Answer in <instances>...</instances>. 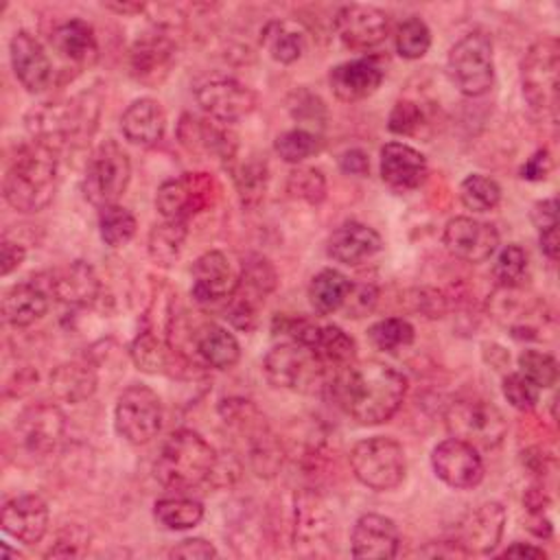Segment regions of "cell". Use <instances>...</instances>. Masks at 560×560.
<instances>
[{"label":"cell","mask_w":560,"mask_h":560,"mask_svg":"<svg viewBox=\"0 0 560 560\" xmlns=\"http://www.w3.org/2000/svg\"><path fill=\"white\" fill-rule=\"evenodd\" d=\"M416 337L413 326L402 317H385L374 322L368 328V339L374 348L385 352H396L400 348H407Z\"/></svg>","instance_id":"47"},{"label":"cell","mask_w":560,"mask_h":560,"mask_svg":"<svg viewBox=\"0 0 560 560\" xmlns=\"http://www.w3.org/2000/svg\"><path fill=\"white\" fill-rule=\"evenodd\" d=\"M48 289L35 280L11 284L2 293V315L13 328H26L48 311Z\"/></svg>","instance_id":"31"},{"label":"cell","mask_w":560,"mask_h":560,"mask_svg":"<svg viewBox=\"0 0 560 560\" xmlns=\"http://www.w3.org/2000/svg\"><path fill=\"white\" fill-rule=\"evenodd\" d=\"M173 59L175 42L166 33H144L129 50V72L136 81L160 83L171 72Z\"/></svg>","instance_id":"26"},{"label":"cell","mask_w":560,"mask_h":560,"mask_svg":"<svg viewBox=\"0 0 560 560\" xmlns=\"http://www.w3.org/2000/svg\"><path fill=\"white\" fill-rule=\"evenodd\" d=\"M422 125V109L413 101H398L387 118V129L398 136H411Z\"/></svg>","instance_id":"53"},{"label":"cell","mask_w":560,"mask_h":560,"mask_svg":"<svg viewBox=\"0 0 560 560\" xmlns=\"http://www.w3.org/2000/svg\"><path fill=\"white\" fill-rule=\"evenodd\" d=\"M192 92L197 105L217 122L241 120L256 107V94L228 74H206L195 83Z\"/></svg>","instance_id":"14"},{"label":"cell","mask_w":560,"mask_h":560,"mask_svg":"<svg viewBox=\"0 0 560 560\" xmlns=\"http://www.w3.org/2000/svg\"><path fill=\"white\" fill-rule=\"evenodd\" d=\"M339 168L346 175H365L370 171V160L361 149H348L339 155Z\"/></svg>","instance_id":"60"},{"label":"cell","mask_w":560,"mask_h":560,"mask_svg":"<svg viewBox=\"0 0 560 560\" xmlns=\"http://www.w3.org/2000/svg\"><path fill=\"white\" fill-rule=\"evenodd\" d=\"M190 337L195 341V352L208 368L230 370L241 359V346L236 337L221 324L203 322Z\"/></svg>","instance_id":"32"},{"label":"cell","mask_w":560,"mask_h":560,"mask_svg":"<svg viewBox=\"0 0 560 560\" xmlns=\"http://www.w3.org/2000/svg\"><path fill=\"white\" fill-rule=\"evenodd\" d=\"M186 225L188 223H184V221L162 219L160 223H155L151 228L147 249H149V256L155 265L171 267L179 258V252H182L186 234H188Z\"/></svg>","instance_id":"38"},{"label":"cell","mask_w":560,"mask_h":560,"mask_svg":"<svg viewBox=\"0 0 560 560\" xmlns=\"http://www.w3.org/2000/svg\"><path fill=\"white\" fill-rule=\"evenodd\" d=\"M400 534L392 518L383 514H361L352 527V556L359 560H387L398 553Z\"/></svg>","instance_id":"22"},{"label":"cell","mask_w":560,"mask_h":560,"mask_svg":"<svg viewBox=\"0 0 560 560\" xmlns=\"http://www.w3.org/2000/svg\"><path fill=\"white\" fill-rule=\"evenodd\" d=\"M153 516L164 529H190L203 518V503L192 497H162L153 505Z\"/></svg>","instance_id":"39"},{"label":"cell","mask_w":560,"mask_h":560,"mask_svg":"<svg viewBox=\"0 0 560 560\" xmlns=\"http://www.w3.org/2000/svg\"><path fill=\"white\" fill-rule=\"evenodd\" d=\"M503 396L508 398V402L518 409V411H532L538 405V387L525 378L521 372H512L503 378Z\"/></svg>","instance_id":"52"},{"label":"cell","mask_w":560,"mask_h":560,"mask_svg":"<svg viewBox=\"0 0 560 560\" xmlns=\"http://www.w3.org/2000/svg\"><path fill=\"white\" fill-rule=\"evenodd\" d=\"M385 79V68L376 57H361L337 63L330 74L328 83L332 94L343 103H354L372 96Z\"/></svg>","instance_id":"23"},{"label":"cell","mask_w":560,"mask_h":560,"mask_svg":"<svg viewBox=\"0 0 560 560\" xmlns=\"http://www.w3.org/2000/svg\"><path fill=\"white\" fill-rule=\"evenodd\" d=\"M131 179V162L127 151L116 140L101 142L88 158L81 190L83 197L98 210L118 203Z\"/></svg>","instance_id":"9"},{"label":"cell","mask_w":560,"mask_h":560,"mask_svg":"<svg viewBox=\"0 0 560 560\" xmlns=\"http://www.w3.org/2000/svg\"><path fill=\"white\" fill-rule=\"evenodd\" d=\"M273 149L280 155V160L289 164H300L322 149V140L313 129L298 127L280 133L273 142Z\"/></svg>","instance_id":"48"},{"label":"cell","mask_w":560,"mask_h":560,"mask_svg":"<svg viewBox=\"0 0 560 560\" xmlns=\"http://www.w3.org/2000/svg\"><path fill=\"white\" fill-rule=\"evenodd\" d=\"M538 243H540V252L553 262L558 258V228H549V230H542L538 232Z\"/></svg>","instance_id":"62"},{"label":"cell","mask_w":560,"mask_h":560,"mask_svg":"<svg viewBox=\"0 0 560 560\" xmlns=\"http://www.w3.org/2000/svg\"><path fill=\"white\" fill-rule=\"evenodd\" d=\"M501 556L503 558H542V560L547 558L542 547H536L529 542H512L508 549H503Z\"/></svg>","instance_id":"61"},{"label":"cell","mask_w":560,"mask_h":560,"mask_svg":"<svg viewBox=\"0 0 560 560\" xmlns=\"http://www.w3.org/2000/svg\"><path fill=\"white\" fill-rule=\"evenodd\" d=\"M383 252L381 234L359 221L339 225L326 241V254L348 267H359Z\"/></svg>","instance_id":"27"},{"label":"cell","mask_w":560,"mask_h":560,"mask_svg":"<svg viewBox=\"0 0 560 560\" xmlns=\"http://www.w3.org/2000/svg\"><path fill=\"white\" fill-rule=\"evenodd\" d=\"M378 171H381V179L392 190L405 192V190L418 188L427 179L429 164L418 149L405 142H387L381 149Z\"/></svg>","instance_id":"24"},{"label":"cell","mask_w":560,"mask_h":560,"mask_svg":"<svg viewBox=\"0 0 560 560\" xmlns=\"http://www.w3.org/2000/svg\"><path fill=\"white\" fill-rule=\"evenodd\" d=\"M168 350L171 348L158 335H153L151 330H144L133 339V343L129 348V354H131L133 365L140 372L160 374L168 368V359H171Z\"/></svg>","instance_id":"45"},{"label":"cell","mask_w":560,"mask_h":560,"mask_svg":"<svg viewBox=\"0 0 560 560\" xmlns=\"http://www.w3.org/2000/svg\"><path fill=\"white\" fill-rule=\"evenodd\" d=\"M166 129V114L160 101L151 96L136 98L127 105L120 116V131L122 136L138 147H151L162 140Z\"/></svg>","instance_id":"30"},{"label":"cell","mask_w":560,"mask_h":560,"mask_svg":"<svg viewBox=\"0 0 560 560\" xmlns=\"http://www.w3.org/2000/svg\"><path fill=\"white\" fill-rule=\"evenodd\" d=\"M11 68L20 85L31 92H44L52 81V63L42 42L28 31H18L9 42Z\"/></svg>","instance_id":"20"},{"label":"cell","mask_w":560,"mask_h":560,"mask_svg":"<svg viewBox=\"0 0 560 560\" xmlns=\"http://www.w3.org/2000/svg\"><path fill=\"white\" fill-rule=\"evenodd\" d=\"M376 300H378V289L374 284H370V282L352 284L341 308L348 313V317H363L374 311Z\"/></svg>","instance_id":"55"},{"label":"cell","mask_w":560,"mask_h":560,"mask_svg":"<svg viewBox=\"0 0 560 560\" xmlns=\"http://www.w3.org/2000/svg\"><path fill=\"white\" fill-rule=\"evenodd\" d=\"M262 372L273 387L300 394H315L330 385V368L315 350L295 341L273 346L262 359Z\"/></svg>","instance_id":"5"},{"label":"cell","mask_w":560,"mask_h":560,"mask_svg":"<svg viewBox=\"0 0 560 560\" xmlns=\"http://www.w3.org/2000/svg\"><path fill=\"white\" fill-rule=\"evenodd\" d=\"M177 136L182 140V144H186L188 149H199V151H206L221 160H232L234 151H236V142L232 140V136L225 129L217 127L210 120L190 116V114L182 116Z\"/></svg>","instance_id":"33"},{"label":"cell","mask_w":560,"mask_h":560,"mask_svg":"<svg viewBox=\"0 0 560 560\" xmlns=\"http://www.w3.org/2000/svg\"><path fill=\"white\" fill-rule=\"evenodd\" d=\"M13 433L26 453L48 455L66 433V413L55 402L28 405L15 418Z\"/></svg>","instance_id":"16"},{"label":"cell","mask_w":560,"mask_h":560,"mask_svg":"<svg viewBox=\"0 0 560 560\" xmlns=\"http://www.w3.org/2000/svg\"><path fill=\"white\" fill-rule=\"evenodd\" d=\"M352 282L337 269H322L308 282V302L315 313L330 315L339 311L348 298Z\"/></svg>","instance_id":"36"},{"label":"cell","mask_w":560,"mask_h":560,"mask_svg":"<svg viewBox=\"0 0 560 560\" xmlns=\"http://www.w3.org/2000/svg\"><path fill=\"white\" fill-rule=\"evenodd\" d=\"M219 455L212 444L192 429L173 431L153 464L155 479L171 490H192L214 477Z\"/></svg>","instance_id":"3"},{"label":"cell","mask_w":560,"mask_h":560,"mask_svg":"<svg viewBox=\"0 0 560 560\" xmlns=\"http://www.w3.org/2000/svg\"><path fill=\"white\" fill-rule=\"evenodd\" d=\"M444 424L453 438L475 448H497L508 433L503 411L481 396H459L448 402Z\"/></svg>","instance_id":"7"},{"label":"cell","mask_w":560,"mask_h":560,"mask_svg":"<svg viewBox=\"0 0 560 560\" xmlns=\"http://www.w3.org/2000/svg\"><path fill=\"white\" fill-rule=\"evenodd\" d=\"M2 529L22 545H35L48 529V505L39 494H20L2 508Z\"/></svg>","instance_id":"28"},{"label":"cell","mask_w":560,"mask_h":560,"mask_svg":"<svg viewBox=\"0 0 560 560\" xmlns=\"http://www.w3.org/2000/svg\"><path fill=\"white\" fill-rule=\"evenodd\" d=\"M236 284L238 276L223 252L210 249L195 260L190 293L197 302H217L221 298H230L236 291Z\"/></svg>","instance_id":"29"},{"label":"cell","mask_w":560,"mask_h":560,"mask_svg":"<svg viewBox=\"0 0 560 560\" xmlns=\"http://www.w3.org/2000/svg\"><path fill=\"white\" fill-rule=\"evenodd\" d=\"M291 540L298 551L308 556L328 553L335 542V514L315 490H300L293 497Z\"/></svg>","instance_id":"13"},{"label":"cell","mask_w":560,"mask_h":560,"mask_svg":"<svg viewBox=\"0 0 560 560\" xmlns=\"http://www.w3.org/2000/svg\"><path fill=\"white\" fill-rule=\"evenodd\" d=\"M446 72L451 83L464 96H483L494 83L492 39L483 31L466 33L451 46Z\"/></svg>","instance_id":"8"},{"label":"cell","mask_w":560,"mask_h":560,"mask_svg":"<svg viewBox=\"0 0 560 560\" xmlns=\"http://www.w3.org/2000/svg\"><path fill=\"white\" fill-rule=\"evenodd\" d=\"M287 192L293 199H302L306 203H319L326 197V177L319 168L313 166H295L287 177Z\"/></svg>","instance_id":"51"},{"label":"cell","mask_w":560,"mask_h":560,"mask_svg":"<svg viewBox=\"0 0 560 560\" xmlns=\"http://www.w3.org/2000/svg\"><path fill=\"white\" fill-rule=\"evenodd\" d=\"M138 230L136 217L120 203H112L98 210V232L105 245L122 247L127 245Z\"/></svg>","instance_id":"42"},{"label":"cell","mask_w":560,"mask_h":560,"mask_svg":"<svg viewBox=\"0 0 560 560\" xmlns=\"http://www.w3.org/2000/svg\"><path fill=\"white\" fill-rule=\"evenodd\" d=\"M114 427L129 444H147L162 429V400L142 383L125 387L114 407Z\"/></svg>","instance_id":"12"},{"label":"cell","mask_w":560,"mask_h":560,"mask_svg":"<svg viewBox=\"0 0 560 560\" xmlns=\"http://www.w3.org/2000/svg\"><path fill=\"white\" fill-rule=\"evenodd\" d=\"M527 252L521 245L510 243L497 254V260L492 265V278L501 289H521L527 278Z\"/></svg>","instance_id":"43"},{"label":"cell","mask_w":560,"mask_h":560,"mask_svg":"<svg viewBox=\"0 0 560 560\" xmlns=\"http://www.w3.org/2000/svg\"><path fill=\"white\" fill-rule=\"evenodd\" d=\"M518 372L529 378L538 389H545L556 385L558 381V361L549 352L529 348L518 354Z\"/></svg>","instance_id":"50"},{"label":"cell","mask_w":560,"mask_h":560,"mask_svg":"<svg viewBox=\"0 0 560 560\" xmlns=\"http://www.w3.org/2000/svg\"><path fill=\"white\" fill-rule=\"evenodd\" d=\"M394 46L402 59L413 61V59L424 57L431 46V31H429L427 22L416 15L402 20L394 33Z\"/></svg>","instance_id":"46"},{"label":"cell","mask_w":560,"mask_h":560,"mask_svg":"<svg viewBox=\"0 0 560 560\" xmlns=\"http://www.w3.org/2000/svg\"><path fill=\"white\" fill-rule=\"evenodd\" d=\"M551 171V158L547 149H538L532 158H527V162L521 166V177L529 179V182H540L547 177V173Z\"/></svg>","instance_id":"59"},{"label":"cell","mask_w":560,"mask_h":560,"mask_svg":"<svg viewBox=\"0 0 560 560\" xmlns=\"http://www.w3.org/2000/svg\"><path fill=\"white\" fill-rule=\"evenodd\" d=\"M532 221L538 228V232L549 230V228H558V199L547 197L542 201H536L534 208H532Z\"/></svg>","instance_id":"58"},{"label":"cell","mask_w":560,"mask_h":560,"mask_svg":"<svg viewBox=\"0 0 560 560\" xmlns=\"http://www.w3.org/2000/svg\"><path fill=\"white\" fill-rule=\"evenodd\" d=\"M107 9H114L120 13H136V11H142V4H107Z\"/></svg>","instance_id":"64"},{"label":"cell","mask_w":560,"mask_h":560,"mask_svg":"<svg viewBox=\"0 0 560 560\" xmlns=\"http://www.w3.org/2000/svg\"><path fill=\"white\" fill-rule=\"evenodd\" d=\"M267 179H269V171H267V162L265 160H247L241 162L234 171V184L236 190L241 195L243 206H256L267 190Z\"/></svg>","instance_id":"49"},{"label":"cell","mask_w":560,"mask_h":560,"mask_svg":"<svg viewBox=\"0 0 560 560\" xmlns=\"http://www.w3.org/2000/svg\"><path fill=\"white\" fill-rule=\"evenodd\" d=\"M335 31L350 50L378 46L389 31V15L372 4H346L335 13Z\"/></svg>","instance_id":"19"},{"label":"cell","mask_w":560,"mask_h":560,"mask_svg":"<svg viewBox=\"0 0 560 560\" xmlns=\"http://www.w3.org/2000/svg\"><path fill=\"white\" fill-rule=\"evenodd\" d=\"M52 46L61 57L74 63H92L98 52L94 28L81 18H72L59 24L52 31Z\"/></svg>","instance_id":"34"},{"label":"cell","mask_w":560,"mask_h":560,"mask_svg":"<svg viewBox=\"0 0 560 560\" xmlns=\"http://www.w3.org/2000/svg\"><path fill=\"white\" fill-rule=\"evenodd\" d=\"M431 466L440 481L455 490L475 488L483 479V462L475 446L457 438L442 440L431 453Z\"/></svg>","instance_id":"17"},{"label":"cell","mask_w":560,"mask_h":560,"mask_svg":"<svg viewBox=\"0 0 560 560\" xmlns=\"http://www.w3.org/2000/svg\"><path fill=\"white\" fill-rule=\"evenodd\" d=\"M24 258H26V247L4 236L0 243V273L9 276L24 262Z\"/></svg>","instance_id":"57"},{"label":"cell","mask_w":560,"mask_h":560,"mask_svg":"<svg viewBox=\"0 0 560 560\" xmlns=\"http://www.w3.org/2000/svg\"><path fill=\"white\" fill-rule=\"evenodd\" d=\"M260 42L271 55V59L280 63H293L304 52V35L280 20L267 22V26L260 33Z\"/></svg>","instance_id":"41"},{"label":"cell","mask_w":560,"mask_h":560,"mask_svg":"<svg viewBox=\"0 0 560 560\" xmlns=\"http://www.w3.org/2000/svg\"><path fill=\"white\" fill-rule=\"evenodd\" d=\"M459 201L472 212H490L501 201V186L488 175L472 173L459 184Z\"/></svg>","instance_id":"44"},{"label":"cell","mask_w":560,"mask_h":560,"mask_svg":"<svg viewBox=\"0 0 560 560\" xmlns=\"http://www.w3.org/2000/svg\"><path fill=\"white\" fill-rule=\"evenodd\" d=\"M214 190V179L208 173H184L182 177L162 182L155 195V208L162 219L188 223L190 217L212 203Z\"/></svg>","instance_id":"15"},{"label":"cell","mask_w":560,"mask_h":560,"mask_svg":"<svg viewBox=\"0 0 560 560\" xmlns=\"http://www.w3.org/2000/svg\"><path fill=\"white\" fill-rule=\"evenodd\" d=\"M311 350H315L328 368H339V370L352 365L357 357L354 339L335 324H319Z\"/></svg>","instance_id":"37"},{"label":"cell","mask_w":560,"mask_h":560,"mask_svg":"<svg viewBox=\"0 0 560 560\" xmlns=\"http://www.w3.org/2000/svg\"><path fill=\"white\" fill-rule=\"evenodd\" d=\"M50 389L57 398L68 402H83L96 389V374L88 363L70 361L50 372Z\"/></svg>","instance_id":"35"},{"label":"cell","mask_w":560,"mask_h":560,"mask_svg":"<svg viewBox=\"0 0 560 560\" xmlns=\"http://www.w3.org/2000/svg\"><path fill=\"white\" fill-rule=\"evenodd\" d=\"M57 173V149L39 140L24 142L7 168L2 182L4 201L18 212L44 210L55 197Z\"/></svg>","instance_id":"2"},{"label":"cell","mask_w":560,"mask_h":560,"mask_svg":"<svg viewBox=\"0 0 560 560\" xmlns=\"http://www.w3.org/2000/svg\"><path fill=\"white\" fill-rule=\"evenodd\" d=\"M96 125V105L85 96L70 98L66 103H42L26 114V129L33 140L46 142L59 151L81 136H90Z\"/></svg>","instance_id":"6"},{"label":"cell","mask_w":560,"mask_h":560,"mask_svg":"<svg viewBox=\"0 0 560 560\" xmlns=\"http://www.w3.org/2000/svg\"><path fill=\"white\" fill-rule=\"evenodd\" d=\"M219 413L243 444L252 470L260 477H273L282 464V451L256 405L245 398H228L219 405Z\"/></svg>","instance_id":"4"},{"label":"cell","mask_w":560,"mask_h":560,"mask_svg":"<svg viewBox=\"0 0 560 560\" xmlns=\"http://www.w3.org/2000/svg\"><path fill=\"white\" fill-rule=\"evenodd\" d=\"M337 405L359 424H381L394 418L407 396V378L381 361L352 363L328 385Z\"/></svg>","instance_id":"1"},{"label":"cell","mask_w":560,"mask_h":560,"mask_svg":"<svg viewBox=\"0 0 560 560\" xmlns=\"http://www.w3.org/2000/svg\"><path fill=\"white\" fill-rule=\"evenodd\" d=\"M558 72H560V44L556 37L536 39L521 61V88L525 101L542 112L556 114L558 109Z\"/></svg>","instance_id":"11"},{"label":"cell","mask_w":560,"mask_h":560,"mask_svg":"<svg viewBox=\"0 0 560 560\" xmlns=\"http://www.w3.org/2000/svg\"><path fill=\"white\" fill-rule=\"evenodd\" d=\"M523 501H525L527 510H529L534 516H542L545 508L549 505V499H547V494H545L542 488H529L527 494L523 497Z\"/></svg>","instance_id":"63"},{"label":"cell","mask_w":560,"mask_h":560,"mask_svg":"<svg viewBox=\"0 0 560 560\" xmlns=\"http://www.w3.org/2000/svg\"><path fill=\"white\" fill-rule=\"evenodd\" d=\"M46 289L61 304L83 308L96 302L101 293V282L92 265H88L85 260H72L50 273Z\"/></svg>","instance_id":"25"},{"label":"cell","mask_w":560,"mask_h":560,"mask_svg":"<svg viewBox=\"0 0 560 560\" xmlns=\"http://www.w3.org/2000/svg\"><path fill=\"white\" fill-rule=\"evenodd\" d=\"M350 468L354 477L370 490H394L407 472L402 446L385 435H374L357 442L350 451Z\"/></svg>","instance_id":"10"},{"label":"cell","mask_w":560,"mask_h":560,"mask_svg":"<svg viewBox=\"0 0 560 560\" xmlns=\"http://www.w3.org/2000/svg\"><path fill=\"white\" fill-rule=\"evenodd\" d=\"M171 558H192V560H206V558H217L219 551L212 542L206 538H186L179 545H175L168 551Z\"/></svg>","instance_id":"56"},{"label":"cell","mask_w":560,"mask_h":560,"mask_svg":"<svg viewBox=\"0 0 560 560\" xmlns=\"http://www.w3.org/2000/svg\"><path fill=\"white\" fill-rule=\"evenodd\" d=\"M505 527V508L497 501L479 503L470 510L457 529V547L468 553H490L501 542Z\"/></svg>","instance_id":"21"},{"label":"cell","mask_w":560,"mask_h":560,"mask_svg":"<svg viewBox=\"0 0 560 560\" xmlns=\"http://www.w3.org/2000/svg\"><path fill=\"white\" fill-rule=\"evenodd\" d=\"M278 284V276L273 265L262 256H249L243 265V271L238 273V284L232 295L245 298L252 304H258L265 300L267 293H271Z\"/></svg>","instance_id":"40"},{"label":"cell","mask_w":560,"mask_h":560,"mask_svg":"<svg viewBox=\"0 0 560 560\" xmlns=\"http://www.w3.org/2000/svg\"><path fill=\"white\" fill-rule=\"evenodd\" d=\"M293 98H295V103L289 105L293 118H298V120H302L304 125H311V127H315V125L322 127L324 125L326 107H324L319 96L302 90V92H295Z\"/></svg>","instance_id":"54"},{"label":"cell","mask_w":560,"mask_h":560,"mask_svg":"<svg viewBox=\"0 0 560 560\" xmlns=\"http://www.w3.org/2000/svg\"><path fill=\"white\" fill-rule=\"evenodd\" d=\"M444 247L464 262H483L499 247V232L492 223L472 217H453L442 232Z\"/></svg>","instance_id":"18"}]
</instances>
